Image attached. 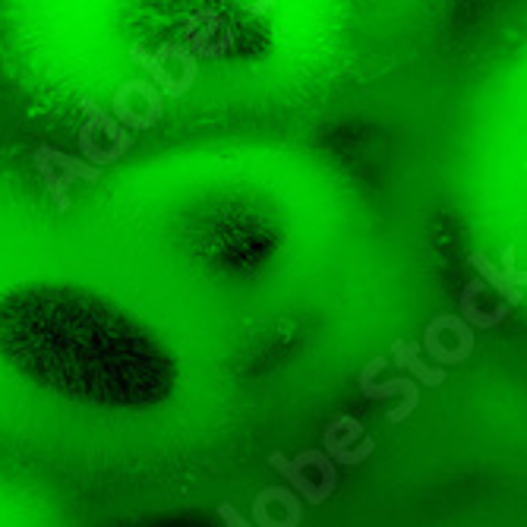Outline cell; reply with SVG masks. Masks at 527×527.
Listing matches in <instances>:
<instances>
[{"mask_svg": "<svg viewBox=\"0 0 527 527\" xmlns=\"http://www.w3.org/2000/svg\"><path fill=\"white\" fill-rule=\"evenodd\" d=\"M322 445H326L322 452L335 464H344V468L363 464L376 452V442L370 436H363V423L351 414H341L329 423L326 433H322Z\"/></svg>", "mask_w": 527, "mask_h": 527, "instance_id": "277c9868", "label": "cell"}, {"mask_svg": "<svg viewBox=\"0 0 527 527\" xmlns=\"http://www.w3.org/2000/svg\"><path fill=\"white\" fill-rule=\"evenodd\" d=\"M32 161H35V171L42 174V180H45V187L54 199L57 212H70V184H76V180L98 184L101 180V168L89 165V161H83V158L57 152L51 146H38Z\"/></svg>", "mask_w": 527, "mask_h": 527, "instance_id": "6da1fadb", "label": "cell"}, {"mask_svg": "<svg viewBox=\"0 0 527 527\" xmlns=\"http://www.w3.org/2000/svg\"><path fill=\"white\" fill-rule=\"evenodd\" d=\"M471 269L480 275V281H486V285H490L505 303H509V307H518V303L524 300V291L512 288V285H509V278L502 275V269H496L493 262L486 259V253H480V250L471 253Z\"/></svg>", "mask_w": 527, "mask_h": 527, "instance_id": "8fae6325", "label": "cell"}, {"mask_svg": "<svg viewBox=\"0 0 527 527\" xmlns=\"http://www.w3.org/2000/svg\"><path fill=\"white\" fill-rule=\"evenodd\" d=\"M480 297H483V281L480 278H471L468 285H464V291H461V319L468 322L471 329H496V326H502L505 319H509V303H502V307H496V310H490L486 313L483 307H480Z\"/></svg>", "mask_w": 527, "mask_h": 527, "instance_id": "52a82bcc", "label": "cell"}, {"mask_svg": "<svg viewBox=\"0 0 527 527\" xmlns=\"http://www.w3.org/2000/svg\"><path fill=\"white\" fill-rule=\"evenodd\" d=\"M130 60L133 64L143 70V73H149L152 76V86H158V92L165 95V98H184L187 92L180 89V83L177 79L165 70V64L155 57V51H149V48H143V45H133L130 48Z\"/></svg>", "mask_w": 527, "mask_h": 527, "instance_id": "30bf717a", "label": "cell"}, {"mask_svg": "<svg viewBox=\"0 0 527 527\" xmlns=\"http://www.w3.org/2000/svg\"><path fill=\"white\" fill-rule=\"evenodd\" d=\"M275 4H278V0H256V4H253V16H266Z\"/></svg>", "mask_w": 527, "mask_h": 527, "instance_id": "9a60e30c", "label": "cell"}, {"mask_svg": "<svg viewBox=\"0 0 527 527\" xmlns=\"http://www.w3.org/2000/svg\"><path fill=\"white\" fill-rule=\"evenodd\" d=\"M221 29H225V19H221L215 10H199L187 19V29H184V48L193 54V57H209V60H218L225 57L228 48H234V32L228 29L221 38H215Z\"/></svg>", "mask_w": 527, "mask_h": 527, "instance_id": "5b68a950", "label": "cell"}, {"mask_svg": "<svg viewBox=\"0 0 527 527\" xmlns=\"http://www.w3.org/2000/svg\"><path fill=\"white\" fill-rule=\"evenodd\" d=\"M502 275L509 278L512 288H518V291L527 288V272H521V269L515 266V247H505V250H502Z\"/></svg>", "mask_w": 527, "mask_h": 527, "instance_id": "4fadbf2b", "label": "cell"}, {"mask_svg": "<svg viewBox=\"0 0 527 527\" xmlns=\"http://www.w3.org/2000/svg\"><path fill=\"white\" fill-rule=\"evenodd\" d=\"M389 367L382 357H373L367 367L360 370V395L363 398H370V401H385V398H395L401 395V404L395 411H389V423H404L414 411H417V401H420V389H417V382L408 379V376H401V379H389V382H376V376Z\"/></svg>", "mask_w": 527, "mask_h": 527, "instance_id": "3957f363", "label": "cell"}, {"mask_svg": "<svg viewBox=\"0 0 527 527\" xmlns=\"http://www.w3.org/2000/svg\"><path fill=\"white\" fill-rule=\"evenodd\" d=\"M79 111L86 114V120L92 124V130H101L108 139H111V149L124 158L130 149H133V139H130V133H127V127H120L117 120H114V114H108L105 108L98 105L95 98H79Z\"/></svg>", "mask_w": 527, "mask_h": 527, "instance_id": "ba28073f", "label": "cell"}, {"mask_svg": "<svg viewBox=\"0 0 527 527\" xmlns=\"http://www.w3.org/2000/svg\"><path fill=\"white\" fill-rule=\"evenodd\" d=\"M218 518L225 521V527H253L247 518H243V515L234 509L231 502H221V505H218Z\"/></svg>", "mask_w": 527, "mask_h": 527, "instance_id": "5bb4252c", "label": "cell"}, {"mask_svg": "<svg viewBox=\"0 0 527 527\" xmlns=\"http://www.w3.org/2000/svg\"><path fill=\"white\" fill-rule=\"evenodd\" d=\"M76 149L83 152V158L89 161V165H95V168H105V165H114V161H120V155L114 149H101L95 143V130H92L89 120L76 130Z\"/></svg>", "mask_w": 527, "mask_h": 527, "instance_id": "7c38bea8", "label": "cell"}, {"mask_svg": "<svg viewBox=\"0 0 527 527\" xmlns=\"http://www.w3.org/2000/svg\"><path fill=\"white\" fill-rule=\"evenodd\" d=\"M269 464L272 468L288 480L291 490L307 502V505H322V502H329V490L322 483H316L310 474H307V458H303V452L297 458H288L285 452H272L269 455Z\"/></svg>", "mask_w": 527, "mask_h": 527, "instance_id": "8992f818", "label": "cell"}, {"mask_svg": "<svg viewBox=\"0 0 527 527\" xmlns=\"http://www.w3.org/2000/svg\"><path fill=\"white\" fill-rule=\"evenodd\" d=\"M392 351H395V363L404 370V373H411L417 382L423 385H442L445 382V370L442 367H430V363H423L420 360V344L417 341H392Z\"/></svg>", "mask_w": 527, "mask_h": 527, "instance_id": "9c48e42d", "label": "cell"}, {"mask_svg": "<svg viewBox=\"0 0 527 527\" xmlns=\"http://www.w3.org/2000/svg\"><path fill=\"white\" fill-rule=\"evenodd\" d=\"M423 351H427L439 367H455L464 363L474 351V329L455 313L433 316L430 326L423 329Z\"/></svg>", "mask_w": 527, "mask_h": 527, "instance_id": "7a4b0ae2", "label": "cell"}]
</instances>
